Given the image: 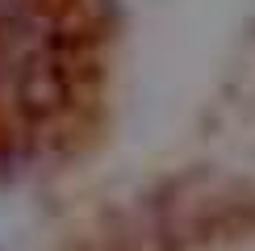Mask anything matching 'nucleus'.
Wrapping results in <instances>:
<instances>
[{"mask_svg": "<svg viewBox=\"0 0 255 251\" xmlns=\"http://www.w3.org/2000/svg\"><path fill=\"white\" fill-rule=\"evenodd\" d=\"M13 92H17V109L34 122L55 118L71 101V80H67V67H63V38L59 34L34 38L17 55Z\"/></svg>", "mask_w": 255, "mask_h": 251, "instance_id": "nucleus-1", "label": "nucleus"}, {"mask_svg": "<svg viewBox=\"0 0 255 251\" xmlns=\"http://www.w3.org/2000/svg\"><path fill=\"white\" fill-rule=\"evenodd\" d=\"M38 8H42V0H0V34L29 25L38 17Z\"/></svg>", "mask_w": 255, "mask_h": 251, "instance_id": "nucleus-2", "label": "nucleus"}]
</instances>
